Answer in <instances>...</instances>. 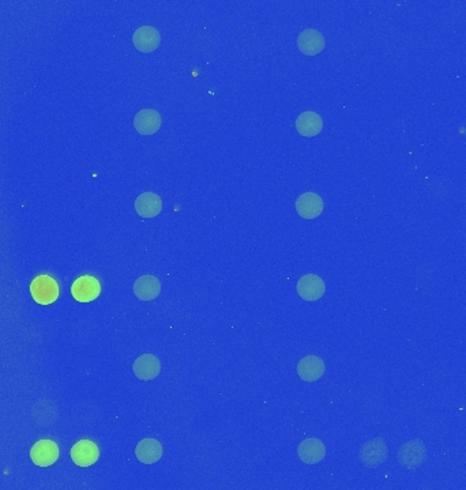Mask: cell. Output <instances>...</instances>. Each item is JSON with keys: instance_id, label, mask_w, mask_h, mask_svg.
I'll use <instances>...</instances> for the list:
<instances>
[{"instance_id": "obj_9", "label": "cell", "mask_w": 466, "mask_h": 490, "mask_svg": "<svg viewBox=\"0 0 466 490\" xmlns=\"http://www.w3.org/2000/svg\"><path fill=\"white\" fill-rule=\"evenodd\" d=\"M132 44L139 52L150 53L160 47L161 36L153 26H141L132 36Z\"/></svg>"}, {"instance_id": "obj_1", "label": "cell", "mask_w": 466, "mask_h": 490, "mask_svg": "<svg viewBox=\"0 0 466 490\" xmlns=\"http://www.w3.org/2000/svg\"><path fill=\"white\" fill-rule=\"evenodd\" d=\"M30 294L40 305H50L59 298V285L49 275H39L30 284Z\"/></svg>"}, {"instance_id": "obj_13", "label": "cell", "mask_w": 466, "mask_h": 490, "mask_svg": "<svg viewBox=\"0 0 466 490\" xmlns=\"http://www.w3.org/2000/svg\"><path fill=\"white\" fill-rule=\"evenodd\" d=\"M132 372L139 380L150 382L161 373V363L154 354H142L134 361Z\"/></svg>"}, {"instance_id": "obj_10", "label": "cell", "mask_w": 466, "mask_h": 490, "mask_svg": "<svg viewBox=\"0 0 466 490\" xmlns=\"http://www.w3.org/2000/svg\"><path fill=\"white\" fill-rule=\"evenodd\" d=\"M297 455L303 463L317 465L326 458V445L319 439H307L300 442Z\"/></svg>"}, {"instance_id": "obj_15", "label": "cell", "mask_w": 466, "mask_h": 490, "mask_svg": "<svg viewBox=\"0 0 466 490\" xmlns=\"http://www.w3.org/2000/svg\"><path fill=\"white\" fill-rule=\"evenodd\" d=\"M163 124L161 115L154 109H142L134 118V127L141 135L156 134Z\"/></svg>"}, {"instance_id": "obj_2", "label": "cell", "mask_w": 466, "mask_h": 490, "mask_svg": "<svg viewBox=\"0 0 466 490\" xmlns=\"http://www.w3.org/2000/svg\"><path fill=\"white\" fill-rule=\"evenodd\" d=\"M399 465L408 470H415L423 465L427 459V449L421 440L405 442L397 454Z\"/></svg>"}, {"instance_id": "obj_5", "label": "cell", "mask_w": 466, "mask_h": 490, "mask_svg": "<svg viewBox=\"0 0 466 490\" xmlns=\"http://www.w3.org/2000/svg\"><path fill=\"white\" fill-rule=\"evenodd\" d=\"M101 293V285L97 278L92 275H83L74 281L71 294L78 302H92Z\"/></svg>"}, {"instance_id": "obj_6", "label": "cell", "mask_w": 466, "mask_h": 490, "mask_svg": "<svg viewBox=\"0 0 466 490\" xmlns=\"http://www.w3.org/2000/svg\"><path fill=\"white\" fill-rule=\"evenodd\" d=\"M297 293L306 301H318L326 293L324 281L315 274L303 275L297 282Z\"/></svg>"}, {"instance_id": "obj_14", "label": "cell", "mask_w": 466, "mask_h": 490, "mask_svg": "<svg viewBox=\"0 0 466 490\" xmlns=\"http://www.w3.org/2000/svg\"><path fill=\"white\" fill-rule=\"evenodd\" d=\"M163 444L156 439H144L135 447V456L144 465H154L163 458Z\"/></svg>"}, {"instance_id": "obj_12", "label": "cell", "mask_w": 466, "mask_h": 490, "mask_svg": "<svg viewBox=\"0 0 466 490\" xmlns=\"http://www.w3.org/2000/svg\"><path fill=\"white\" fill-rule=\"evenodd\" d=\"M326 47L323 34L315 29H306L297 37V48L307 56H315Z\"/></svg>"}, {"instance_id": "obj_18", "label": "cell", "mask_w": 466, "mask_h": 490, "mask_svg": "<svg viewBox=\"0 0 466 490\" xmlns=\"http://www.w3.org/2000/svg\"><path fill=\"white\" fill-rule=\"evenodd\" d=\"M296 130L300 135H303L306 138L317 136L319 132L323 130V120L317 112H311V111L303 112L296 119Z\"/></svg>"}, {"instance_id": "obj_17", "label": "cell", "mask_w": 466, "mask_h": 490, "mask_svg": "<svg viewBox=\"0 0 466 490\" xmlns=\"http://www.w3.org/2000/svg\"><path fill=\"white\" fill-rule=\"evenodd\" d=\"M161 293V282L154 275H142L134 284V294L141 301H153Z\"/></svg>"}, {"instance_id": "obj_11", "label": "cell", "mask_w": 466, "mask_h": 490, "mask_svg": "<svg viewBox=\"0 0 466 490\" xmlns=\"http://www.w3.org/2000/svg\"><path fill=\"white\" fill-rule=\"evenodd\" d=\"M326 372V365L318 356H306L297 364V374L303 382L313 383L319 380Z\"/></svg>"}, {"instance_id": "obj_8", "label": "cell", "mask_w": 466, "mask_h": 490, "mask_svg": "<svg viewBox=\"0 0 466 490\" xmlns=\"http://www.w3.org/2000/svg\"><path fill=\"white\" fill-rule=\"evenodd\" d=\"M296 211L304 220H315L323 213V199L315 192H306L296 199Z\"/></svg>"}, {"instance_id": "obj_16", "label": "cell", "mask_w": 466, "mask_h": 490, "mask_svg": "<svg viewBox=\"0 0 466 490\" xmlns=\"http://www.w3.org/2000/svg\"><path fill=\"white\" fill-rule=\"evenodd\" d=\"M135 211L142 218H154L163 211V200L154 192H144L135 199Z\"/></svg>"}, {"instance_id": "obj_7", "label": "cell", "mask_w": 466, "mask_h": 490, "mask_svg": "<svg viewBox=\"0 0 466 490\" xmlns=\"http://www.w3.org/2000/svg\"><path fill=\"white\" fill-rule=\"evenodd\" d=\"M74 463L79 467H90L100 458V449L95 441L81 440L75 442L70 451Z\"/></svg>"}, {"instance_id": "obj_3", "label": "cell", "mask_w": 466, "mask_h": 490, "mask_svg": "<svg viewBox=\"0 0 466 490\" xmlns=\"http://www.w3.org/2000/svg\"><path fill=\"white\" fill-rule=\"evenodd\" d=\"M389 456V449L383 439L378 438L374 440H369L362 447L359 458L360 462L369 468H375L382 465Z\"/></svg>"}, {"instance_id": "obj_4", "label": "cell", "mask_w": 466, "mask_h": 490, "mask_svg": "<svg viewBox=\"0 0 466 490\" xmlns=\"http://www.w3.org/2000/svg\"><path fill=\"white\" fill-rule=\"evenodd\" d=\"M60 455L59 445L55 441L44 439L37 441L30 449V459L39 467H48L57 462Z\"/></svg>"}]
</instances>
